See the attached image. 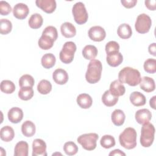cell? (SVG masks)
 <instances>
[{"label": "cell", "instance_id": "17", "mask_svg": "<svg viewBox=\"0 0 156 156\" xmlns=\"http://www.w3.org/2000/svg\"><path fill=\"white\" fill-rule=\"evenodd\" d=\"M60 31L65 38H72L76 35V29L75 26L69 22H65L60 26Z\"/></svg>", "mask_w": 156, "mask_h": 156}, {"label": "cell", "instance_id": "4", "mask_svg": "<svg viewBox=\"0 0 156 156\" xmlns=\"http://www.w3.org/2000/svg\"><path fill=\"white\" fill-rule=\"evenodd\" d=\"M155 127L154 125L150 122L143 124L141 130L140 143L144 147H150L154 140Z\"/></svg>", "mask_w": 156, "mask_h": 156}, {"label": "cell", "instance_id": "46", "mask_svg": "<svg viewBox=\"0 0 156 156\" xmlns=\"http://www.w3.org/2000/svg\"><path fill=\"white\" fill-rule=\"evenodd\" d=\"M110 156L112 155H126V154L124 152H123L122 151H121L120 149H115L112 151H111L109 154Z\"/></svg>", "mask_w": 156, "mask_h": 156}, {"label": "cell", "instance_id": "39", "mask_svg": "<svg viewBox=\"0 0 156 156\" xmlns=\"http://www.w3.org/2000/svg\"><path fill=\"white\" fill-rule=\"evenodd\" d=\"M144 69L146 72L154 74L156 72V60L154 58L147 59L143 65Z\"/></svg>", "mask_w": 156, "mask_h": 156}, {"label": "cell", "instance_id": "2", "mask_svg": "<svg viewBox=\"0 0 156 156\" xmlns=\"http://www.w3.org/2000/svg\"><path fill=\"white\" fill-rule=\"evenodd\" d=\"M102 65L101 61L96 59L91 60L85 73L86 80L91 84H94L99 81L101 77Z\"/></svg>", "mask_w": 156, "mask_h": 156}, {"label": "cell", "instance_id": "16", "mask_svg": "<svg viewBox=\"0 0 156 156\" xmlns=\"http://www.w3.org/2000/svg\"><path fill=\"white\" fill-rule=\"evenodd\" d=\"M109 91L113 95L119 97L124 94L126 88L123 83H121L118 80H115L110 83Z\"/></svg>", "mask_w": 156, "mask_h": 156}, {"label": "cell", "instance_id": "23", "mask_svg": "<svg viewBox=\"0 0 156 156\" xmlns=\"http://www.w3.org/2000/svg\"><path fill=\"white\" fill-rule=\"evenodd\" d=\"M29 154V144L26 141H20L18 142L15 147V156H27Z\"/></svg>", "mask_w": 156, "mask_h": 156}, {"label": "cell", "instance_id": "26", "mask_svg": "<svg viewBox=\"0 0 156 156\" xmlns=\"http://www.w3.org/2000/svg\"><path fill=\"white\" fill-rule=\"evenodd\" d=\"M54 41V40L51 37L42 34L38 41V44L41 49L43 50H48L53 46Z\"/></svg>", "mask_w": 156, "mask_h": 156}, {"label": "cell", "instance_id": "38", "mask_svg": "<svg viewBox=\"0 0 156 156\" xmlns=\"http://www.w3.org/2000/svg\"><path fill=\"white\" fill-rule=\"evenodd\" d=\"M12 29V22L7 19H1L0 21V32L2 35L9 34Z\"/></svg>", "mask_w": 156, "mask_h": 156}, {"label": "cell", "instance_id": "24", "mask_svg": "<svg viewBox=\"0 0 156 156\" xmlns=\"http://www.w3.org/2000/svg\"><path fill=\"white\" fill-rule=\"evenodd\" d=\"M126 115L124 112L120 109L115 110L111 115V119L114 125L116 126H122L125 121Z\"/></svg>", "mask_w": 156, "mask_h": 156}, {"label": "cell", "instance_id": "8", "mask_svg": "<svg viewBox=\"0 0 156 156\" xmlns=\"http://www.w3.org/2000/svg\"><path fill=\"white\" fill-rule=\"evenodd\" d=\"M151 26L152 20L147 14L141 13L137 16L135 23V28L138 33L146 34L148 32Z\"/></svg>", "mask_w": 156, "mask_h": 156}, {"label": "cell", "instance_id": "14", "mask_svg": "<svg viewBox=\"0 0 156 156\" xmlns=\"http://www.w3.org/2000/svg\"><path fill=\"white\" fill-rule=\"evenodd\" d=\"M8 119L12 123L17 124L23 118V112L21 108L15 107L10 108L7 113Z\"/></svg>", "mask_w": 156, "mask_h": 156}, {"label": "cell", "instance_id": "6", "mask_svg": "<svg viewBox=\"0 0 156 156\" xmlns=\"http://www.w3.org/2000/svg\"><path fill=\"white\" fill-rule=\"evenodd\" d=\"M99 136L96 133H84L80 135L77 141L87 151H93L96 147V143Z\"/></svg>", "mask_w": 156, "mask_h": 156}, {"label": "cell", "instance_id": "45", "mask_svg": "<svg viewBox=\"0 0 156 156\" xmlns=\"http://www.w3.org/2000/svg\"><path fill=\"white\" fill-rule=\"evenodd\" d=\"M148 51L150 54H152L154 56H156V46L155 43H153L149 46Z\"/></svg>", "mask_w": 156, "mask_h": 156}, {"label": "cell", "instance_id": "22", "mask_svg": "<svg viewBox=\"0 0 156 156\" xmlns=\"http://www.w3.org/2000/svg\"><path fill=\"white\" fill-rule=\"evenodd\" d=\"M15 136V132L13 129L9 126H5L2 127L0 130V138L5 142L11 141Z\"/></svg>", "mask_w": 156, "mask_h": 156}, {"label": "cell", "instance_id": "11", "mask_svg": "<svg viewBox=\"0 0 156 156\" xmlns=\"http://www.w3.org/2000/svg\"><path fill=\"white\" fill-rule=\"evenodd\" d=\"M12 10L13 16L19 20H23L26 18L29 13L28 6L24 3L16 4L15 5Z\"/></svg>", "mask_w": 156, "mask_h": 156}, {"label": "cell", "instance_id": "12", "mask_svg": "<svg viewBox=\"0 0 156 156\" xmlns=\"http://www.w3.org/2000/svg\"><path fill=\"white\" fill-rule=\"evenodd\" d=\"M35 4L38 7L47 13H52L57 7L55 0H37Z\"/></svg>", "mask_w": 156, "mask_h": 156}, {"label": "cell", "instance_id": "31", "mask_svg": "<svg viewBox=\"0 0 156 156\" xmlns=\"http://www.w3.org/2000/svg\"><path fill=\"white\" fill-rule=\"evenodd\" d=\"M55 57L51 53H47L43 55L41 59V65L46 69H50L55 65Z\"/></svg>", "mask_w": 156, "mask_h": 156}, {"label": "cell", "instance_id": "9", "mask_svg": "<svg viewBox=\"0 0 156 156\" xmlns=\"http://www.w3.org/2000/svg\"><path fill=\"white\" fill-rule=\"evenodd\" d=\"M89 38L94 41H101L104 40L106 37L105 29L99 26H94L91 27L88 30Z\"/></svg>", "mask_w": 156, "mask_h": 156}, {"label": "cell", "instance_id": "18", "mask_svg": "<svg viewBox=\"0 0 156 156\" xmlns=\"http://www.w3.org/2000/svg\"><path fill=\"white\" fill-rule=\"evenodd\" d=\"M139 84L141 89H142L143 91L147 93L152 92L155 88L154 80L152 78L147 76L143 77Z\"/></svg>", "mask_w": 156, "mask_h": 156}, {"label": "cell", "instance_id": "32", "mask_svg": "<svg viewBox=\"0 0 156 156\" xmlns=\"http://www.w3.org/2000/svg\"><path fill=\"white\" fill-rule=\"evenodd\" d=\"M34 90L32 87H21L18 91V97L23 101H28L34 96Z\"/></svg>", "mask_w": 156, "mask_h": 156}, {"label": "cell", "instance_id": "36", "mask_svg": "<svg viewBox=\"0 0 156 156\" xmlns=\"http://www.w3.org/2000/svg\"><path fill=\"white\" fill-rule=\"evenodd\" d=\"M63 151L68 155H74L78 152V147L73 141L66 142L63 146Z\"/></svg>", "mask_w": 156, "mask_h": 156}, {"label": "cell", "instance_id": "37", "mask_svg": "<svg viewBox=\"0 0 156 156\" xmlns=\"http://www.w3.org/2000/svg\"><path fill=\"white\" fill-rule=\"evenodd\" d=\"M35 80L34 77L29 74L23 75L19 80V85L21 87H32L34 85Z\"/></svg>", "mask_w": 156, "mask_h": 156}, {"label": "cell", "instance_id": "3", "mask_svg": "<svg viewBox=\"0 0 156 156\" xmlns=\"http://www.w3.org/2000/svg\"><path fill=\"white\" fill-rule=\"evenodd\" d=\"M136 132L132 127L126 128L119 136V141L124 148L132 149L136 146Z\"/></svg>", "mask_w": 156, "mask_h": 156}, {"label": "cell", "instance_id": "40", "mask_svg": "<svg viewBox=\"0 0 156 156\" xmlns=\"http://www.w3.org/2000/svg\"><path fill=\"white\" fill-rule=\"evenodd\" d=\"M105 50L107 55L114 52H117L119 51V45L115 41H110L106 44Z\"/></svg>", "mask_w": 156, "mask_h": 156}, {"label": "cell", "instance_id": "43", "mask_svg": "<svg viewBox=\"0 0 156 156\" xmlns=\"http://www.w3.org/2000/svg\"><path fill=\"white\" fill-rule=\"evenodd\" d=\"M121 2L124 7L130 9L135 6L137 3V0H121Z\"/></svg>", "mask_w": 156, "mask_h": 156}, {"label": "cell", "instance_id": "7", "mask_svg": "<svg viewBox=\"0 0 156 156\" xmlns=\"http://www.w3.org/2000/svg\"><path fill=\"white\" fill-rule=\"evenodd\" d=\"M72 13L75 22L78 24H85L88 18V12L85 5L82 2H77L74 4Z\"/></svg>", "mask_w": 156, "mask_h": 156}, {"label": "cell", "instance_id": "5", "mask_svg": "<svg viewBox=\"0 0 156 156\" xmlns=\"http://www.w3.org/2000/svg\"><path fill=\"white\" fill-rule=\"evenodd\" d=\"M76 45L73 41H67L63 44L59 54V57L62 62L68 64L74 59V53L76 51Z\"/></svg>", "mask_w": 156, "mask_h": 156}, {"label": "cell", "instance_id": "41", "mask_svg": "<svg viewBox=\"0 0 156 156\" xmlns=\"http://www.w3.org/2000/svg\"><path fill=\"white\" fill-rule=\"evenodd\" d=\"M42 34L47 35L51 37L54 40V41H55L58 37V32L57 29L52 26H49L45 27V29L43 30L42 32Z\"/></svg>", "mask_w": 156, "mask_h": 156}, {"label": "cell", "instance_id": "42", "mask_svg": "<svg viewBox=\"0 0 156 156\" xmlns=\"http://www.w3.org/2000/svg\"><path fill=\"white\" fill-rule=\"evenodd\" d=\"M12 11L10 5L6 1H0V13L1 15H7Z\"/></svg>", "mask_w": 156, "mask_h": 156}, {"label": "cell", "instance_id": "1", "mask_svg": "<svg viewBox=\"0 0 156 156\" xmlns=\"http://www.w3.org/2000/svg\"><path fill=\"white\" fill-rule=\"evenodd\" d=\"M141 79L140 71L129 66L123 68L118 74V80L121 83H127L132 87L138 85Z\"/></svg>", "mask_w": 156, "mask_h": 156}, {"label": "cell", "instance_id": "15", "mask_svg": "<svg viewBox=\"0 0 156 156\" xmlns=\"http://www.w3.org/2000/svg\"><path fill=\"white\" fill-rule=\"evenodd\" d=\"M52 79L58 85H64L68 82L69 76L65 69L58 68L52 73Z\"/></svg>", "mask_w": 156, "mask_h": 156}, {"label": "cell", "instance_id": "27", "mask_svg": "<svg viewBox=\"0 0 156 156\" xmlns=\"http://www.w3.org/2000/svg\"><path fill=\"white\" fill-rule=\"evenodd\" d=\"M117 34L118 36L122 39H128L132 35V30L131 27L127 23H123L119 26Z\"/></svg>", "mask_w": 156, "mask_h": 156}, {"label": "cell", "instance_id": "20", "mask_svg": "<svg viewBox=\"0 0 156 156\" xmlns=\"http://www.w3.org/2000/svg\"><path fill=\"white\" fill-rule=\"evenodd\" d=\"M130 102L136 107L143 106L145 105L146 102V99L145 96L139 91H133L130 94Z\"/></svg>", "mask_w": 156, "mask_h": 156}, {"label": "cell", "instance_id": "29", "mask_svg": "<svg viewBox=\"0 0 156 156\" xmlns=\"http://www.w3.org/2000/svg\"><path fill=\"white\" fill-rule=\"evenodd\" d=\"M118 97L113 95L109 90H106L102 96V101L103 104L107 107H112L115 105L118 102Z\"/></svg>", "mask_w": 156, "mask_h": 156}, {"label": "cell", "instance_id": "28", "mask_svg": "<svg viewBox=\"0 0 156 156\" xmlns=\"http://www.w3.org/2000/svg\"><path fill=\"white\" fill-rule=\"evenodd\" d=\"M83 57L87 60H93L98 55V49L94 45H86L82 49Z\"/></svg>", "mask_w": 156, "mask_h": 156}, {"label": "cell", "instance_id": "35", "mask_svg": "<svg viewBox=\"0 0 156 156\" xmlns=\"http://www.w3.org/2000/svg\"><path fill=\"white\" fill-rule=\"evenodd\" d=\"M100 144L104 148H111L115 145V138L110 135H105L101 138L100 140Z\"/></svg>", "mask_w": 156, "mask_h": 156}, {"label": "cell", "instance_id": "19", "mask_svg": "<svg viewBox=\"0 0 156 156\" xmlns=\"http://www.w3.org/2000/svg\"><path fill=\"white\" fill-rule=\"evenodd\" d=\"M106 61L110 66L116 67L122 62L123 56L119 52L112 53L107 55Z\"/></svg>", "mask_w": 156, "mask_h": 156}, {"label": "cell", "instance_id": "47", "mask_svg": "<svg viewBox=\"0 0 156 156\" xmlns=\"http://www.w3.org/2000/svg\"><path fill=\"white\" fill-rule=\"evenodd\" d=\"M155 100H156V96H154L149 101V105L150 106L153 108V109H155Z\"/></svg>", "mask_w": 156, "mask_h": 156}, {"label": "cell", "instance_id": "30", "mask_svg": "<svg viewBox=\"0 0 156 156\" xmlns=\"http://www.w3.org/2000/svg\"><path fill=\"white\" fill-rule=\"evenodd\" d=\"M43 23V19L42 16L37 13L32 14L29 19L28 24L30 28L37 29L42 26Z\"/></svg>", "mask_w": 156, "mask_h": 156}, {"label": "cell", "instance_id": "21", "mask_svg": "<svg viewBox=\"0 0 156 156\" xmlns=\"http://www.w3.org/2000/svg\"><path fill=\"white\" fill-rule=\"evenodd\" d=\"M76 101L78 105L80 108L84 109L89 108L93 104V99L87 93L80 94L77 96Z\"/></svg>", "mask_w": 156, "mask_h": 156}, {"label": "cell", "instance_id": "34", "mask_svg": "<svg viewBox=\"0 0 156 156\" xmlns=\"http://www.w3.org/2000/svg\"><path fill=\"white\" fill-rule=\"evenodd\" d=\"M0 88L2 92L5 94H11L15 90V85L11 80H4L1 83Z\"/></svg>", "mask_w": 156, "mask_h": 156}, {"label": "cell", "instance_id": "25", "mask_svg": "<svg viewBox=\"0 0 156 156\" xmlns=\"http://www.w3.org/2000/svg\"><path fill=\"white\" fill-rule=\"evenodd\" d=\"M35 125L31 121H26L23 123L21 126V132L25 136H32L35 133Z\"/></svg>", "mask_w": 156, "mask_h": 156}, {"label": "cell", "instance_id": "44", "mask_svg": "<svg viewBox=\"0 0 156 156\" xmlns=\"http://www.w3.org/2000/svg\"><path fill=\"white\" fill-rule=\"evenodd\" d=\"M146 7L150 10H155L156 9V1L155 0H146L144 1Z\"/></svg>", "mask_w": 156, "mask_h": 156}, {"label": "cell", "instance_id": "13", "mask_svg": "<svg viewBox=\"0 0 156 156\" xmlns=\"http://www.w3.org/2000/svg\"><path fill=\"white\" fill-rule=\"evenodd\" d=\"M135 118L138 124L143 125L149 122L152 118V113L148 109L142 108L136 112Z\"/></svg>", "mask_w": 156, "mask_h": 156}, {"label": "cell", "instance_id": "10", "mask_svg": "<svg viewBox=\"0 0 156 156\" xmlns=\"http://www.w3.org/2000/svg\"><path fill=\"white\" fill-rule=\"evenodd\" d=\"M46 144L44 140L37 138L32 143V156H46Z\"/></svg>", "mask_w": 156, "mask_h": 156}, {"label": "cell", "instance_id": "33", "mask_svg": "<svg viewBox=\"0 0 156 156\" xmlns=\"http://www.w3.org/2000/svg\"><path fill=\"white\" fill-rule=\"evenodd\" d=\"M37 90L41 94H47L52 90V84L49 80L43 79L38 83Z\"/></svg>", "mask_w": 156, "mask_h": 156}]
</instances>
